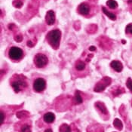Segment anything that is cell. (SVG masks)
Listing matches in <instances>:
<instances>
[{
  "label": "cell",
  "instance_id": "cell-1",
  "mask_svg": "<svg viewBox=\"0 0 132 132\" xmlns=\"http://www.w3.org/2000/svg\"><path fill=\"white\" fill-rule=\"evenodd\" d=\"M46 39L49 45L54 49H57L60 46L61 39V32L60 30H51L46 36Z\"/></svg>",
  "mask_w": 132,
  "mask_h": 132
},
{
  "label": "cell",
  "instance_id": "cell-2",
  "mask_svg": "<svg viewBox=\"0 0 132 132\" xmlns=\"http://www.w3.org/2000/svg\"><path fill=\"white\" fill-rule=\"evenodd\" d=\"M11 85L15 93H18L21 90L27 87V82L26 78L23 76H20V75L14 76Z\"/></svg>",
  "mask_w": 132,
  "mask_h": 132
},
{
  "label": "cell",
  "instance_id": "cell-3",
  "mask_svg": "<svg viewBox=\"0 0 132 132\" xmlns=\"http://www.w3.org/2000/svg\"><path fill=\"white\" fill-rule=\"evenodd\" d=\"M111 82H112V79L110 77H107V76L103 77L95 85L94 88V92H97V93L103 92L106 89V88L108 87L111 84Z\"/></svg>",
  "mask_w": 132,
  "mask_h": 132
},
{
  "label": "cell",
  "instance_id": "cell-4",
  "mask_svg": "<svg viewBox=\"0 0 132 132\" xmlns=\"http://www.w3.org/2000/svg\"><path fill=\"white\" fill-rule=\"evenodd\" d=\"M23 52L19 47L13 46L9 51V57L13 61H18L23 57Z\"/></svg>",
  "mask_w": 132,
  "mask_h": 132
},
{
  "label": "cell",
  "instance_id": "cell-5",
  "mask_svg": "<svg viewBox=\"0 0 132 132\" xmlns=\"http://www.w3.org/2000/svg\"><path fill=\"white\" fill-rule=\"evenodd\" d=\"M48 63V59L44 54H37L34 57V63L38 68H42L45 67Z\"/></svg>",
  "mask_w": 132,
  "mask_h": 132
},
{
  "label": "cell",
  "instance_id": "cell-6",
  "mask_svg": "<svg viewBox=\"0 0 132 132\" xmlns=\"http://www.w3.org/2000/svg\"><path fill=\"white\" fill-rule=\"evenodd\" d=\"M33 90L36 92H43L46 88V81L43 78H37L33 82Z\"/></svg>",
  "mask_w": 132,
  "mask_h": 132
},
{
  "label": "cell",
  "instance_id": "cell-7",
  "mask_svg": "<svg viewBox=\"0 0 132 132\" xmlns=\"http://www.w3.org/2000/svg\"><path fill=\"white\" fill-rule=\"evenodd\" d=\"M90 10H91V9H90L89 5L85 2L81 3L78 7V12L83 16L88 15L90 12Z\"/></svg>",
  "mask_w": 132,
  "mask_h": 132
},
{
  "label": "cell",
  "instance_id": "cell-8",
  "mask_svg": "<svg viewBox=\"0 0 132 132\" xmlns=\"http://www.w3.org/2000/svg\"><path fill=\"white\" fill-rule=\"evenodd\" d=\"M55 20H56V18H55V13L54 11L52 10L48 11L47 13H46V15H45V21H46V23L49 26L53 25L54 23H55Z\"/></svg>",
  "mask_w": 132,
  "mask_h": 132
},
{
  "label": "cell",
  "instance_id": "cell-9",
  "mask_svg": "<svg viewBox=\"0 0 132 132\" xmlns=\"http://www.w3.org/2000/svg\"><path fill=\"white\" fill-rule=\"evenodd\" d=\"M38 7H39V2L37 0H32L30 4L28 5V8H27L28 13L31 14L32 15L36 14L38 10Z\"/></svg>",
  "mask_w": 132,
  "mask_h": 132
},
{
  "label": "cell",
  "instance_id": "cell-10",
  "mask_svg": "<svg viewBox=\"0 0 132 132\" xmlns=\"http://www.w3.org/2000/svg\"><path fill=\"white\" fill-rule=\"evenodd\" d=\"M94 106L97 109V110L100 112H101L103 115H105V116L108 115V110H107L105 104L103 102H96L95 104H94Z\"/></svg>",
  "mask_w": 132,
  "mask_h": 132
},
{
  "label": "cell",
  "instance_id": "cell-11",
  "mask_svg": "<svg viewBox=\"0 0 132 132\" xmlns=\"http://www.w3.org/2000/svg\"><path fill=\"white\" fill-rule=\"evenodd\" d=\"M110 66L112 69L117 72H120L123 70V65L122 63L119 61H112L110 63Z\"/></svg>",
  "mask_w": 132,
  "mask_h": 132
},
{
  "label": "cell",
  "instance_id": "cell-12",
  "mask_svg": "<svg viewBox=\"0 0 132 132\" xmlns=\"http://www.w3.org/2000/svg\"><path fill=\"white\" fill-rule=\"evenodd\" d=\"M87 132H104V131L101 125L98 124H93L88 127Z\"/></svg>",
  "mask_w": 132,
  "mask_h": 132
},
{
  "label": "cell",
  "instance_id": "cell-13",
  "mask_svg": "<svg viewBox=\"0 0 132 132\" xmlns=\"http://www.w3.org/2000/svg\"><path fill=\"white\" fill-rule=\"evenodd\" d=\"M43 120L46 123H52V122H54L55 120V115L53 113V112H48L47 113H45L43 116Z\"/></svg>",
  "mask_w": 132,
  "mask_h": 132
},
{
  "label": "cell",
  "instance_id": "cell-14",
  "mask_svg": "<svg viewBox=\"0 0 132 132\" xmlns=\"http://www.w3.org/2000/svg\"><path fill=\"white\" fill-rule=\"evenodd\" d=\"M82 102H83V99L80 94V92L79 91H76L74 97H73V103L77 105V104H81L82 103Z\"/></svg>",
  "mask_w": 132,
  "mask_h": 132
},
{
  "label": "cell",
  "instance_id": "cell-15",
  "mask_svg": "<svg viewBox=\"0 0 132 132\" xmlns=\"http://www.w3.org/2000/svg\"><path fill=\"white\" fill-rule=\"evenodd\" d=\"M102 10H103V12L110 19V20H116V15L115 14H113L112 12H110V11H109L107 10L105 7H103L102 8Z\"/></svg>",
  "mask_w": 132,
  "mask_h": 132
},
{
  "label": "cell",
  "instance_id": "cell-16",
  "mask_svg": "<svg viewBox=\"0 0 132 132\" xmlns=\"http://www.w3.org/2000/svg\"><path fill=\"white\" fill-rule=\"evenodd\" d=\"M125 92V89L123 88H122V87H116V88H114L112 90V95L115 96V97L116 96H119L121 94H123Z\"/></svg>",
  "mask_w": 132,
  "mask_h": 132
},
{
  "label": "cell",
  "instance_id": "cell-17",
  "mask_svg": "<svg viewBox=\"0 0 132 132\" xmlns=\"http://www.w3.org/2000/svg\"><path fill=\"white\" fill-rule=\"evenodd\" d=\"M75 67H76V70H78V71H82V70H84L85 69L86 65H85V63L83 61H78L76 63V64H75Z\"/></svg>",
  "mask_w": 132,
  "mask_h": 132
},
{
  "label": "cell",
  "instance_id": "cell-18",
  "mask_svg": "<svg viewBox=\"0 0 132 132\" xmlns=\"http://www.w3.org/2000/svg\"><path fill=\"white\" fill-rule=\"evenodd\" d=\"M113 125L116 129H118L119 131H122L123 128V124H122V121L119 119H115V120L113 122Z\"/></svg>",
  "mask_w": 132,
  "mask_h": 132
},
{
  "label": "cell",
  "instance_id": "cell-19",
  "mask_svg": "<svg viewBox=\"0 0 132 132\" xmlns=\"http://www.w3.org/2000/svg\"><path fill=\"white\" fill-rule=\"evenodd\" d=\"M59 132H72L71 127L67 124H63L59 128Z\"/></svg>",
  "mask_w": 132,
  "mask_h": 132
},
{
  "label": "cell",
  "instance_id": "cell-20",
  "mask_svg": "<svg viewBox=\"0 0 132 132\" xmlns=\"http://www.w3.org/2000/svg\"><path fill=\"white\" fill-rule=\"evenodd\" d=\"M97 30V26L95 25V24H91V25L88 26L87 28H86L87 32L90 33V34H93V33L96 32Z\"/></svg>",
  "mask_w": 132,
  "mask_h": 132
},
{
  "label": "cell",
  "instance_id": "cell-21",
  "mask_svg": "<svg viewBox=\"0 0 132 132\" xmlns=\"http://www.w3.org/2000/svg\"><path fill=\"white\" fill-rule=\"evenodd\" d=\"M106 5L111 9H116L118 7V3L115 0H108L106 2Z\"/></svg>",
  "mask_w": 132,
  "mask_h": 132
},
{
  "label": "cell",
  "instance_id": "cell-22",
  "mask_svg": "<svg viewBox=\"0 0 132 132\" xmlns=\"http://www.w3.org/2000/svg\"><path fill=\"white\" fill-rule=\"evenodd\" d=\"M16 116L18 119H23V118H27L30 116V113L27 111L23 110V111H19L16 113Z\"/></svg>",
  "mask_w": 132,
  "mask_h": 132
},
{
  "label": "cell",
  "instance_id": "cell-23",
  "mask_svg": "<svg viewBox=\"0 0 132 132\" xmlns=\"http://www.w3.org/2000/svg\"><path fill=\"white\" fill-rule=\"evenodd\" d=\"M13 5L17 9H20L23 5V2L22 0H14L13 2Z\"/></svg>",
  "mask_w": 132,
  "mask_h": 132
},
{
  "label": "cell",
  "instance_id": "cell-24",
  "mask_svg": "<svg viewBox=\"0 0 132 132\" xmlns=\"http://www.w3.org/2000/svg\"><path fill=\"white\" fill-rule=\"evenodd\" d=\"M20 132H31V127L29 125L25 124L21 127Z\"/></svg>",
  "mask_w": 132,
  "mask_h": 132
},
{
  "label": "cell",
  "instance_id": "cell-25",
  "mask_svg": "<svg viewBox=\"0 0 132 132\" xmlns=\"http://www.w3.org/2000/svg\"><path fill=\"white\" fill-rule=\"evenodd\" d=\"M125 33L128 35H132V23H129L126 26Z\"/></svg>",
  "mask_w": 132,
  "mask_h": 132
},
{
  "label": "cell",
  "instance_id": "cell-26",
  "mask_svg": "<svg viewBox=\"0 0 132 132\" xmlns=\"http://www.w3.org/2000/svg\"><path fill=\"white\" fill-rule=\"evenodd\" d=\"M126 85L128 87V88L131 91V92L132 93V79L131 78H128L127 79V81H126Z\"/></svg>",
  "mask_w": 132,
  "mask_h": 132
},
{
  "label": "cell",
  "instance_id": "cell-27",
  "mask_svg": "<svg viewBox=\"0 0 132 132\" xmlns=\"http://www.w3.org/2000/svg\"><path fill=\"white\" fill-rule=\"evenodd\" d=\"M14 40L16 41L17 42H20L21 41L23 40V36L21 34H18V35H16L14 36Z\"/></svg>",
  "mask_w": 132,
  "mask_h": 132
},
{
  "label": "cell",
  "instance_id": "cell-28",
  "mask_svg": "<svg viewBox=\"0 0 132 132\" xmlns=\"http://www.w3.org/2000/svg\"><path fill=\"white\" fill-rule=\"evenodd\" d=\"M0 116H1L0 125H2L3 124V122H4V120H5V113L2 112V111H1V112H0Z\"/></svg>",
  "mask_w": 132,
  "mask_h": 132
},
{
  "label": "cell",
  "instance_id": "cell-29",
  "mask_svg": "<svg viewBox=\"0 0 132 132\" xmlns=\"http://www.w3.org/2000/svg\"><path fill=\"white\" fill-rule=\"evenodd\" d=\"M9 29L10 30H14V29H16V26H15V24H14V23H10V24H9Z\"/></svg>",
  "mask_w": 132,
  "mask_h": 132
},
{
  "label": "cell",
  "instance_id": "cell-30",
  "mask_svg": "<svg viewBox=\"0 0 132 132\" xmlns=\"http://www.w3.org/2000/svg\"><path fill=\"white\" fill-rule=\"evenodd\" d=\"M27 46L28 47H30V48H32V47H33L34 45H35V43H32V41H27Z\"/></svg>",
  "mask_w": 132,
  "mask_h": 132
},
{
  "label": "cell",
  "instance_id": "cell-31",
  "mask_svg": "<svg viewBox=\"0 0 132 132\" xmlns=\"http://www.w3.org/2000/svg\"><path fill=\"white\" fill-rule=\"evenodd\" d=\"M89 50L92 51H96V47H95V46H90V47H89Z\"/></svg>",
  "mask_w": 132,
  "mask_h": 132
},
{
  "label": "cell",
  "instance_id": "cell-32",
  "mask_svg": "<svg viewBox=\"0 0 132 132\" xmlns=\"http://www.w3.org/2000/svg\"><path fill=\"white\" fill-rule=\"evenodd\" d=\"M44 132H53V131H52V130H51V128H48V129H46V130H45Z\"/></svg>",
  "mask_w": 132,
  "mask_h": 132
},
{
  "label": "cell",
  "instance_id": "cell-33",
  "mask_svg": "<svg viewBox=\"0 0 132 132\" xmlns=\"http://www.w3.org/2000/svg\"><path fill=\"white\" fill-rule=\"evenodd\" d=\"M122 43H123V44H125V43H126V42H125V40H122Z\"/></svg>",
  "mask_w": 132,
  "mask_h": 132
}]
</instances>
